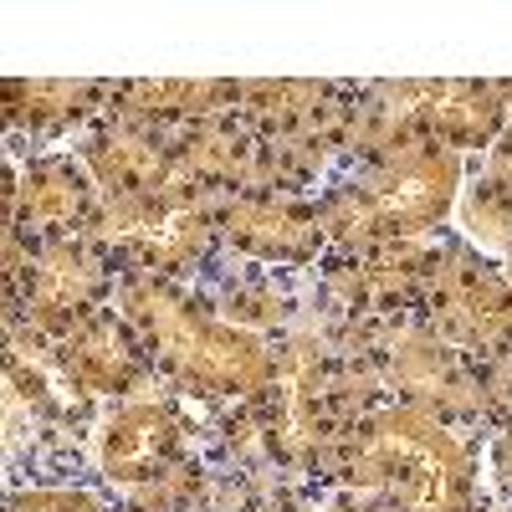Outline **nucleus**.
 I'll list each match as a JSON object with an SVG mask.
<instances>
[{
    "instance_id": "nucleus-1",
    "label": "nucleus",
    "mask_w": 512,
    "mask_h": 512,
    "mask_svg": "<svg viewBox=\"0 0 512 512\" xmlns=\"http://www.w3.org/2000/svg\"><path fill=\"white\" fill-rule=\"evenodd\" d=\"M477 446L420 405H379L333 441L328 512H477Z\"/></svg>"
},
{
    "instance_id": "nucleus-2",
    "label": "nucleus",
    "mask_w": 512,
    "mask_h": 512,
    "mask_svg": "<svg viewBox=\"0 0 512 512\" xmlns=\"http://www.w3.org/2000/svg\"><path fill=\"white\" fill-rule=\"evenodd\" d=\"M113 308L139 328L144 349L180 395L200 400H256L272 384L277 344L262 333L236 328L216 297H200L169 277L128 272L118 277Z\"/></svg>"
},
{
    "instance_id": "nucleus-3",
    "label": "nucleus",
    "mask_w": 512,
    "mask_h": 512,
    "mask_svg": "<svg viewBox=\"0 0 512 512\" xmlns=\"http://www.w3.org/2000/svg\"><path fill=\"white\" fill-rule=\"evenodd\" d=\"M466 164L441 144H405L384 159L354 164L318 195L328 256H359L379 246L425 241L461 200Z\"/></svg>"
},
{
    "instance_id": "nucleus-4",
    "label": "nucleus",
    "mask_w": 512,
    "mask_h": 512,
    "mask_svg": "<svg viewBox=\"0 0 512 512\" xmlns=\"http://www.w3.org/2000/svg\"><path fill=\"white\" fill-rule=\"evenodd\" d=\"M221 205L226 195H210L190 180H169L149 195H103L82 241H93L118 277L144 272L180 282L221 246Z\"/></svg>"
},
{
    "instance_id": "nucleus-5",
    "label": "nucleus",
    "mask_w": 512,
    "mask_h": 512,
    "mask_svg": "<svg viewBox=\"0 0 512 512\" xmlns=\"http://www.w3.org/2000/svg\"><path fill=\"white\" fill-rule=\"evenodd\" d=\"M6 287H11V318L62 344L88 318L113 308L118 272L82 236L47 246H26L21 236H6Z\"/></svg>"
},
{
    "instance_id": "nucleus-6",
    "label": "nucleus",
    "mask_w": 512,
    "mask_h": 512,
    "mask_svg": "<svg viewBox=\"0 0 512 512\" xmlns=\"http://www.w3.org/2000/svg\"><path fill=\"white\" fill-rule=\"evenodd\" d=\"M420 318L466 359L492 364L512 354V277L466 241H441L425 272Z\"/></svg>"
},
{
    "instance_id": "nucleus-7",
    "label": "nucleus",
    "mask_w": 512,
    "mask_h": 512,
    "mask_svg": "<svg viewBox=\"0 0 512 512\" xmlns=\"http://www.w3.org/2000/svg\"><path fill=\"white\" fill-rule=\"evenodd\" d=\"M190 456V415L175 395L144 390L134 400H118L113 415L98 425V472L118 492H139Z\"/></svg>"
},
{
    "instance_id": "nucleus-8",
    "label": "nucleus",
    "mask_w": 512,
    "mask_h": 512,
    "mask_svg": "<svg viewBox=\"0 0 512 512\" xmlns=\"http://www.w3.org/2000/svg\"><path fill=\"white\" fill-rule=\"evenodd\" d=\"M436 241L379 246L359 256H328L323 267V308L333 323L369 318H420V292L431 272Z\"/></svg>"
},
{
    "instance_id": "nucleus-9",
    "label": "nucleus",
    "mask_w": 512,
    "mask_h": 512,
    "mask_svg": "<svg viewBox=\"0 0 512 512\" xmlns=\"http://www.w3.org/2000/svg\"><path fill=\"white\" fill-rule=\"evenodd\" d=\"M103 205L98 180L72 154H36L6 175V236L26 246L77 241Z\"/></svg>"
},
{
    "instance_id": "nucleus-10",
    "label": "nucleus",
    "mask_w": 512,
    "mask_h": 512,
    "mask_svg": "<svg viewBox=\"0 0 512 512\" xmlns=\"http://www.w3.org/2000/svg\"><path fill=\"white\" fill-rule=\"evenodd\" d=\"M221 241L262 267H313L328 256V236L318 221V200L251 190L221 205Z\"/></svg>"
},
{
    "instance_id": "nucleus-11",
    "label": "nucleus",
    "mask_w": 512,
    "mask_h": 512,
    "mask_svg": "<svg viewBox=\"0 0 512 512\" xmlns=\"http://www.w3.org/2000/svg\"><path fill=\"white\" fill-rule=\"evenodd\" d=\"M57 359L88 400H134V395L154 390V379H159L139 328L118 308H103L77 333H67L57 344Z\"/></svg>"
},
{
    "instance_id": "nucleus-12",
    "label": "nucleus",
    "mask_w": 512,
    "mask_h": 512,
    "mask_svg": "<svg viewBox=\"0 0 512 512\" xmlns=\"http://www.w3.org/2000/svg\"><path fill=\"white\" fill-rule=\"evenodd\" d=\"M410 98V123L425 144L441 149H492L497 134L512 123L502 82H477V77H441V82H405Z\"/></svg>"
},
{
    "instance_id": "nucleus-13",
    "label": "nucleus",
    "mask_w": 512,
    "mask_h": 512,
    "mask_svg": "<svg viewBox=\"0 0 512 512\" xmlns=\"http://www.w3.org/2000/svg\"><path fill=\"white\" fill-rule=\"evenodd\" d=\"M77 159L88 164V175L98 180V190L108 200L149 195L169 180H180L175 175V134L154 128V123H139V118H118V113H103V123L82 134Z\"/></svg>"
},
{
    "instance_id": "nucleus-14",
    "label": "nucleus",
    "mask_w": 512,
    "mask_h": 512,
    "mask_svg": "<svg viewBox=\"0 0 512 512\" xmlns=\"http://www.w3.org/2000/svg\"><path fill=\"white\" fill-rule=\"evenodd\" d=\"M354 88H333V82H308V77H282V82H241L236 93V123L262 144L328 128L349 113Z\"/></svg>"
},
{
    "instance_id": "nucleus-15",
    "label": "nucleus",
    "mask_w": 512,
    "mask_h": 512,
    "mask_svg": "<svg viewBox=\"0 0 512 512\" xmlns=\"http://www.w3.org/2000/svg\"><path fill=\"white\" fill-rule=\"evenodd\" d=\"M236 93L241 82H226V77H180V82H123V88L108 93V113L118 118H139V123H154V128H195L205 118H226L236 113Z\"/></svg>"
},
{
    "instance_id": "nucleus-16",
    "label": "nucleus",
    "mask_w": 512,
    "mask_h": 512,
    "mask_svg": "<svg viewBox=\"0 0 512 512\" xmlns=\"http://www.w3.org/2000/svg\"><path fill=\"white\" fill-rule=\"evenodd\" d=\"M113 88H98V82H67V77H11L6 82V123L16 134L31 139H62L77 123H88L98 113H108Z\"/></svg>"
},
{
    "instance_id": "nucleus-17",
    "label": "nucleus",
    "mask_w": 512,
    "mask_h": 512,
    "mask_svg": "<svg viewBox=\"0 0 512 512\" xmlns=\"http://www.w3.org/2000/svg\"><path fill=\"white\" fill-rule=\"evenodd\" d=\"M216 308H221L236 328L262 333V338L292 323V297H287V287L277 282V272H241V277H231V282L216 292Z\"/></svg>"
},
{
    "instance_id": "nucleus-18",
    "label": "nucleus",
    "mask_w": 512,
    "mask_h": 512,
    "mask_svg": "<svg viewBox=\"0 0 512 512\" xmlns=\"http://www.w3.org/2000/svg\"><path fill=\"white\" fill-rule=\"evenodd\" d=\"M456 221H461L466 246H477L482 256H507L512 262V195L502 185L477 175L456 200Z\"/></svg>"
},
{
    "instance_id": "nucleus-19",
    "label": "nucleus",
    "mask_w": 512,
    "mask_h": 512,
    "mask_svg": "<svg viewBox=\"0 0 512 512\" xmlns=\"http://www.w3.org/2000/svg\"><path fill=\"white\" fill-rule=\"evenodd\" d=\"M6 512H113V507L88 487H21L11 492Z\"/></svg>"
},
{
    "instance_id": "nucleus-20",
    "label": "nucleus",
    "mask_w": 512,
    "mask_h": 512,
    "mask_svg": "<svg viewBox=\"0 0 512 512\" xmlns=\"http://www.w3.org/2000/svg\"><path fill=\"white\" fill-rule=\"evenodd\" d=\"M482 175L492 180V185H502L507 195H512V123L497 134V144L487 149V164H482Z\"/></svg>"
},
{
    "instance_id": "nucleus-21",
    "label": "nucleus",
    "mask_w": 512,
    "mask_h": 512,
    "mask_svg": "<svg viewBox=\"0 0 512 512\" xmlns=\"http://www.w3.org/2000/svg\"><path fill=\"white\" fill-rule=\"evenodd\" d=\"M487 461H492V477L502 482V492H512V420L497 425V436L487 446Z\"/></svg>"
},
{
    "instance_id": "nucleus-22",
    "label": "nucleus",
    "mask_w": 512,
    "mask_h": 512,
    "mask_svg": "<svg viewBox=\"0 0 512 512\" xmlns=\"http://www.w3.org/2000/svg\"><path fill=\"white\" fill-rule=\"evenodd\" d=\"M502 93H507V108H512V82H502Z\"/></svg>"
},
{
    "instance_id": "nucleus-23",
    "label": "nucleus",
    "mask_w": 512,
    "mask_h": 512,
    "mask_svg": "<svg viewBox=\"0 0 512 512\" xmlns=\"http://www.w3.org/2000/svg\"><path fill=\"white\" fill-rule=\"evenodd\" d=\"M477 512H512V507H477Z\"/></svg>"
},
{
    "instance_id": "nucleus-24",
    "label": "nucleus",
    "mask_w": 512,
    "mask_h": 512,
    "mask_svg": "<svg viewBox=\"0 0 512 512\" xmlns=\"http://www.w3.org/2000/svg\"><path fill=\"white\" fill-rule=\"evenodd\" d=\"M123 512H128V507H123Z\"/></svg>"
}]
</instances>
